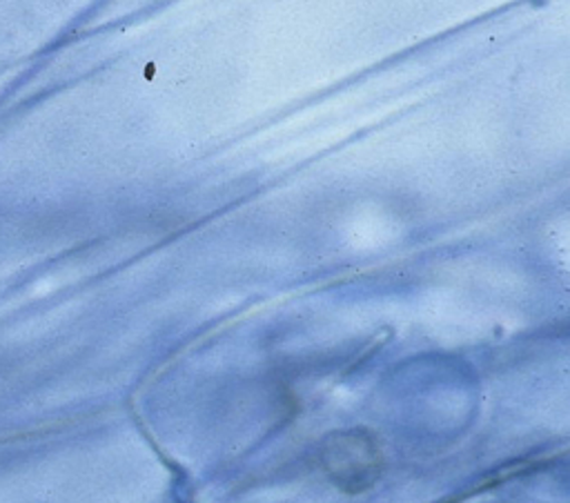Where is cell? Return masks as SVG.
Listing matches in <instances>:
<instances>
[{"label": "cell", "instance_id": "obj_1", "mask_svg": "<svg viewBox=\"0 0 570 503\" xmlns=\"http://www.w3.org/2000/svg\"><path fill=\"white\" fill-rule=\"evenodd\" d=\"M318 463L325 476L347 494L365 492L383 472L381 447L365 430L330 434L318 450Z\"/></svg>", "mask_w": 570, "mask_h": 503}]
</instances>
